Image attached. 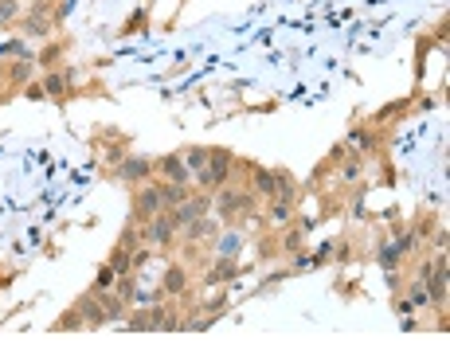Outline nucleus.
<instances>
[{
    "instance_id": "nucleus-24",
    "label": "nucleus",
    "mask_w": 450,
    "mask_h": 352,
    "mask_svg": "<svg viewBox=\"0 0 450 352\" xmlns=\"http://www.w3.org/2000/svg\"><path fill=\"white\" fill-rule=\"evenodd\" d=\"M399 259H403V254H399V247H396V243H388V247L380 251V266H384V270H391Z\"/></svg>"
},
{
    "instance_id": "nucleus-4",
    "label": "nucleus",
    "mask_w": 450,
    "mask_h": 352,
    "mask_svg": "<svg viewBox=\"0 0 450 352\" xmlns=\"http://www.w3.org/2000/svg\"><path fill=\"white\" fill-rule=\"evenodd\" d=\"M157 211H169V208H165V196H161V180H157V184H141V188H137V196H134L137 223L149 219V216H157Z\"/></svg>"
},
{
    "instance_id": "nucleus-1",
    "label": "nucleus",
    "mask_w": 450,
    "mask_h": 352,
    "mask_svg": "<svg viewBox=\"0 0 450 352\" xmlns=\"http://www.w3.org/2000/svg\"><path fill=\"white\" fill-rule=\"evenodd\" d=\"M255 211V196L251 192H239V188H220V196H215V219H235V216H251Z\"/></svg>"
},
{
    "instance_id": "nucleus-11",
    "label": "nucleus",
    "mask_w": 450,
    "mask_h": 352,
    "mask_svg": "<svg viewBox=\"0 0 450 352\" xmlns=\"http://www.w3.org/2000/svg\"><path fill=\"white\" fill-rule=\"evenodd\" d=\"M266 219H271L274 227H290V223H294V204L274 196V204H271V211H266Z\"/></svg>"
},
{
    "instance_id": "nucleus-26",
    "label": "nucleus",
    "mask_w": 450,
    "mask_h": 352,
    "mask_svg": "<svg viewBox=\"0 0 450 352\" xmlns=\"http://www.w3.org/2000/svg\"><path fill=\"white\" fill-rule=\"evenodd\" d=\"M302 243H306V235H302V231H290V235H286V243H282V247H286V254H290V251H297Z\"/></svg>"
},
{
    "instance_id": "nucleus-5",
    "label": "nucleus",
    "mask_w": 450,
    "mask_h": 352,
    "mask_svg": "<svg viewBox=\"0 0 450 352\" xmlns=\"http://www.w3.org/2000/svg\"><path fill=\"white\" fill-rule=\"evenodd\" d=\"M153 157H126L118 168H114V176L118 180H126V184H145L149 176H153Z\"/></svg>"
},
{
    "instance_id": "nucleus-12",
    "label": "nucleus",
    "mask_w": 450,
    "mask_h": 352,
    "mask_svg": "<svg viewBox=\"0 0 450 352\" xmlns=\"http://www.w3.org/2000/svg\"><path fill=\"white\" fill-rule=\"evenodd\" d=\"M161 196H165V208H172V204H184L192 196V188L180 184V180H161Z\"/></svg>"
},
{
    "instance_id": "nucleus-14",
    "label": "nucleus",
    "mask_w": 450,
    "mask_h": 352,
    "mask_svg": "<svg viewBox=\"0 0 450 352\" xmlns=\"http://www.w3.org/2000/svg\"><path fill=\"white\" fill-rule=\"evenodd\" d=\"M255 192L278 196V172H274V168H255Z\"/></svg>"
},
{
    "instance_id": "nucleus-29",
    "label": "nucleus",
    "mask_w": 450,
    "mask_h": 352,
    "mask_svg": "<svg viewBox=\"0 0 450 352\" xmlns=\"http://www.w3.org/2000/svg\"><path fill=\"white\" fill-rule=\"evenodd\" d=\"M360 176V160H348V168H345V180H357Z\"/></svg>"
},
{
    "instance_id": "nucleus-6",
    "label": "nucleus",
    "mask_w": 450,
    "mask_h": 352,
    "mask_svg": "<svg viewBox=\"0 0 450 352\" xmlns=\"http://www.w3.org/2000/svg\"><path fill=\"white\" fill-rule=\"evenodd\" d=\"M75 310L83 313L86 329H98V325H106V321H110V317H106V310H102V298H98L94 290L86 293V298H78V302H75Z\"/></svg>"
},
{
    "instance_id": "nucleus-3",
    "label": "nucleus",
    "mask_w": 450,
    "mask_h": 352,
    "mask_svg": "<svg viewBox=\"0 0 450 352\" xmlns=\"http://www.w3.org/2000/svg\"><path fill=\"white\" fill-rule=\"evenodd\" d=\"M200 184L204 188H223L231 176V153L227 149H208V165L200 168Z\"/></svg>"
},
{
    "instance_id": "nucleus-16",
    "label": "nucleus",
    "mask_w": 450,
    "mask_h": 352,
    "mask_svg": "<svg viewBox=\"0 0 450 352\" xmlns=\"http://www.w3.org/2000/svg\"><path fill=\"white\" fill-rule=\"evenodd\" d=\"M180 157H184L188 172H200V168L208 165V149H204V145H188V149L180 153Z\"/></svg>"
},
{
    "instance_id": "nucleus-28",
    "label": "nucleus",
    "mask_w": 450,
    "mask_h": 352,
    "mask_svg": "<svg viewBox=\"0 0 450 352\" xmlns=\"http://www.w3.org/2000/svg\"><path fill=\"white\" fill-rule=\"evenodd\" d=\"M411 302H427V290H423V282H411Z\"/></svg>"
},
{
    "instance_id": "nucleus-17",
    "label": "nucleus",
    "mask_w": 450,
    "mask_h": 352,
    "mask_svg": "<svg viewBox=\"0 0 450 352\" xmlns=\"http://www.w3.org/2000/svg\"><path fill=\"white\" fill-rule=\"evenodd\" d=\"M227 278H235V262L231 259H220L212 270H208V286H220V282H227Z\"/></svg>"
},
{
    "instance_id": "nucleus-23",
    "label": "nucleus",
    "mask_w": 450,
    "mask_h": 352,
    "mask_svg": "<svg viewBox=\"0 0 450 352\" xmlns=\"http://www.w3.org/2000/svg\"><path fill=\"white\" fill-rule=\"evenodd\" d=\"M63 55V43H52V47H43L40 51V59H35V63H43V67H55V59Z\"/></svg>"
},
{
    "instance_id": "nucleus-8",
    "label": "nucleus",
    "mask_w": 450,
    "mask_h": 352,
    "mask_svg": "<svg viewBox=\"0 0 450 352\" xmlns=\"http://www.w3.org/2000/svg\"><path fill=\"white\" fill-rule=\"evenodd\" d=\"M161 290L169 293V298H184V293H188V270L180 266V262H172V266L165 270V282H161Z\"/></svg>"
},
{
    "instance_id": "nucleus-15",
    "label": "nucleus",
    "mask_w": 450,
    "mask_h": 352,
    "mask_svg": "<svg viewBox=\"0 0 450 352\" xmlns=\"http://www.w3.org/2000/svg\"><path fill=\"white\" fill-rule=\"evenodd\" d=\"M43 94L55 98V102H63V98H67V78H63L59 71H52V75L43 78Z\"/></svg>"
},
{
    "instance_id": "nucleus-25",
    "label": "nucleus",
    "mask_w": 450,
    "mask_h": 352,
    "mask_svg": "<svg viewBox=\"0 0 450 352\" xmlns=\"http://www.w3.org/2000/svg\"><path fill=\"white\" fill-rule=\"evenodd\" d=\"M122 278V286H118V298H126V302H134V298H137V282H134V278H129V274H118Z\"/></svg>"
},
{
    "instance_id": "nucleus-20",
    "label": "nucleus",
    "mask_w": 450,
    "mask_h": 352,
    "mask_svg": "<svg viewBox=\"0 0 450 352\" xmlns=\"http://www.w3.org/2000/svg\"><path fill=\"white\" fill-rule=\"evenodd\" d=\"M8 75H12V83H28V75H32V59H16L8 67Z\"/></svg>"
},
{
    "instance_id": "nucleus-18",
    "label": "nucleus",
    "mask_w": 450,
    "mask_h": 352,
    "mask_svg": "<svg viewBox=\"0 0 450 352\" xmlns=\"http://www.w3.org/2000/svg\"><path fill=\"white\" fill-rule=\"evenodd\" d=\"M55 329H67V333H75V329H86V321H83V313H78V310H67V317L55 321Z\"/></svg>"
},
{
    "instance_id": "nucleus-22",
    "label": "nucleus",
    "mask_w": 450,
    "mask_h": 352,
    "mask_svg": "<svg viewBox=\"0 0 450 352\" xmlns=\"http://www.w3.org/2000/svg\"><path fill=\"white\" fill-rule=\"evenodd\" d=\"M126 329H134V333H145V329H153V321H149V310H137L134 317L126 321Z\"/></svg>"
},
{
    "instance_id": "nucleus-27",
    "label": "nucleus",
    "mask_w": 450,
    "mask_h": 352,
    "mask_svg": "<svg viewBox=\"0 0 450 352\" xmlns=\"http://www.w3.org/2000/svg\"><path fill=\"white\" fill-rule=\"evenodd\" d=\"M24 94H28V98H32V102L47 98V94H43V86H35V83H28V86H24Z\"/></svg>"
},
{
    "instance_id": "nucleus-10",
    "label": "nucleus",
    "mask_w": 450,
    "mask_h": 352,
    "mask_svg": "<svg viewBox=\"0 0 450 352\" xmlns=\"http://www.w3.org/2000/svg\"><path fill=\"white\" fill-rule=\"evenodd\" d=\"M20 28H24V35H32V40H40V35H47V32H52V20L43 16V0L35 4V12H32V16H28Z\"/></svg>"
},
{
    "instance_id": "nucleus-21",
    "label": "nucleus",
    "mask_w": 450,
    "mask_h": 352,
    "mask_svg": "<svg viewBox=\"0 0 450 352\" xmlns=\"http://www.w3.org/2000/svg\"><path fill=\"white\" fill-rule=\"evenodd\" d=\"M20 16V0H0V28Z\"/></svg>"
},
{
    "instance_id": "nucleus-9",
    "label": "nucleus",
    "mask_w": 450,
    "mask_h": 352,
    "mask_svg": "<svg viewBox=\"0 0 450 352\" xmlns=\"http://www.w3.org/2000/svg\"><path fill=\"white\" fill-rule=\"evenodd\" d=\"M157 168L165 172V180H180V184H188V165H184V157H180V153L161 157V160H157Z\"/></svg>"
},
{
    "instance_id": "nucleus-13",
    "label": "nucleus",
    "mask_w": 450,
    "mask_h": 352,
    "mask_svg": "<svg viewBox=\"0 0 450 352\" xmlns=\"http://www.w3.org/2000/svg\"><path fill=\"white\" fill-rule=\"evenodd\" d=\"M98 298H102V310H106V317L110 321H126V298H118V293L114 290H106V293H98Z\"/></svg>"
},
{
    "instance_id": "nucleus-7",
    "label": "nucleus",
    "mask_w": 450,
    "mask_h": 352,
    "mask_svg": "<svg viewBox=\"0 0 450 352\" xmlns=\"http://www.w3.org/2000/svg\"><path fill=\"white\" fill-rule=\"evenodd\" d=\"M243 239H247L243 227H235V231H223L220 239H215V254H220V259H231V262H235V259H239V251H243Z\"/></svg>"
},
{
    "instance_id": "nucleus-2",
    "label": "nucleus",
    "mask_w": 450,
    "mask_h": 352,
    "mask_svg": "<svg viewBox=\"0 0 450 352\" xmlns=\"http://www.w3.org/2000/svg\"><path fill=\"white\" fill-rule=\"evenodd\" d=\"M137 235H141L149 247H169L172 235H177V227H172L169 211H157V216H149V219H141V223H137Z\"/></svg>"
},
{
    "instance_id": "nucleus-19",
    "label": "nucleus",
    "mask_w": 450,
    "mask_h": 352,
    "mask_svg": "<svg viewBox=\"0 0 450 352\" xmlns=\"http://www.w3.org/2000/svg\"><path fill=\"white\" fill-rule=\"evenodd\" d=\"M114 278H118V270H114L110 262H106V266L98 270V282H94V293H106V290L114 286Z\"/></svg>"
}]
</instances>
